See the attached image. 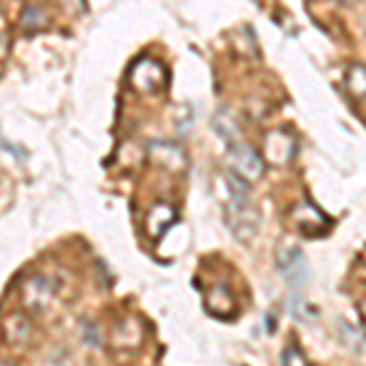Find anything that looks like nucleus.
<instances>
[{
	"instance_id": "f257e3e1",
	"label": "nucleus",
	"mask_w": 366,
	"mask_h": 366,
	"mask_svg": "<svg viewBox=\"0 0 366 366\" xmlns=\"http://www.w3.org/2000/svg\"><path fill=\"white\" fill-rule=\"evenodd\" d=\"M276 267L291 286H305L308 283V262L298 247H281L276 254Z\"/></svg>"
},
{
	"instance_id": "f03ea898",
	"label": "nucleus",
	"mask_w": 366,
	"mask_h": 366,
	"mask_svg": "<svg viewBox=\"0 0 366 366\" xmlns=\"http://www.w3.org/2000/svg\"><path fill=\"white\" fill-rule=\"evenodd\" d=\"M229 162H232V169L239 179L257 181L264 174V159L247 144H234L229 149Z\"/></svg>"
},
{
	"instance_id": "7ed1b4c3",
	"label": "nucleus",
	"mask_w": 366,
	"mask_h": 366,
	"mask_svg": "<svg viewBox=\"0 0 366 366\" xmlns=\"http://www.w3.org/2000/svg\"><path fill=\"white\" fill-rule=\"evenodd\" d=\"M347 86H350L352 96H357L359 100H366V66L364 64H354L350 69Z\"/></svg>"
},
{
	"instance_id": "20e7f679",
	"label": "nucleus",
	"mask_w": 366,
	"mask_h": 366,
	"mask_svg": "<svg viewBox=\"0 0 366 366\" xmlns=\"http://www.w3.org/2000/svg\"><path fill=\"white\" fill-rule=\"evenodd\" d=\"M5 335H8L10 342H27V335H29V322L25 320L22 315H13L5 320Z\"/></svg>"
},
{
	"instance_id": "39448f33",
	"label": "nucleus",
	"mask_w": 366,
	"mask_h": 366,
	"mask_svg": "<svg viewBox=\"0 0 366 366\" xmlns=\"http://www.w3.org/2000/svg\"><path fill=\"white\" fill-rule=\"evenodd\" d=\"M283 366H308V362H305L298 347H288L286 354H283Z\"/></svg>"
},
{
	"instance_id": "423d86ee",
	"label": "nucleus",
	"mask_w": 366,
	"mask_h": 366,
	"mask_svg": "<svg viewBox=\"0 0 366 366\" xmlns=\"http://www.w3.org/2000/svg\"><path fill=\"white\" fill-rule=\"evenodd\" d=\"M0 366H8V364H5V362H0Z\"/></svg>"
}]
</instances>
